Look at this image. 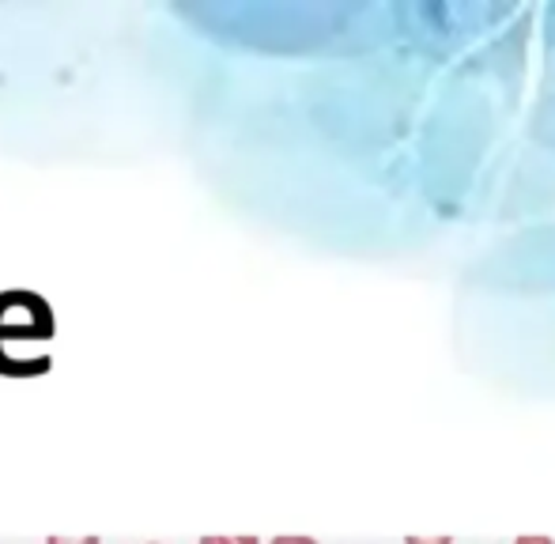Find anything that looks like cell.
<instances>
[{"label": "cell", "mask_w": 555, "mask_h": 544, "mask_svg": "<svg viewBox=\"0 0 555 544\" xmlns=\"http://www.w3.org/2000/svg\"><path fill=\"white\" fill-rule=\"evenodd\" d=\"M57 333V318L46 295L27 287H8L0 292V375L20 378V367L12 360L15 345H50Z\"/></svg>", "instance_id": "obj_1"}, {"label": "cell", "mask_w": 555, "mask_h": 544, "mask_svg": "<svg viewBox=\"0 0 555 544\" xmlns=\"http://www.w3.org/2000/svg\"><path fill=\"white\" fill-rule=\"evenodd\" d=\"M201 544H261L257 537H201Z\"/></svg>", "instance_id": "obj_2"}, {"label": "cell", "mask_w": 555, "mask_h": 544, "mask_svg": "<svg viewBox=\"0 0 555 544\" xmlns=\"http://www.w3.org/2000/svg\"><path fill=\"white\" fill-rule=\"evenodd\" d=\"M46 544H103L99 537H46Z\"/></svg>", "instance_id": "obj_3"}, {"label": "cell", "mask_w": 555, "mask_h": 544, "mask_svg": "<svg viewBox=\"0 0 555 544\" xmlns=\"http://www.w3.org/2000/svg\"><path fill=\"white\" fill-rule=\"evenodd\" d=\"M404 544H453L450 537H431V541H424V537H404Z\"/></svg>", "instance_id": "obj_4"}, {"label": "cell", "mask_w": 555, "mask_h": 544, "mask_svg": "<svg viewBox=\"0 0 555 544\" xmlns=\"http://www.w3.org/2000/svg\"><path fill=\"white\" fill-rule=\"evenodd\" d=\"M514 544H555L552 537H533V533H526V537H518Z\"/></svg>", "instance_id": "obj_5"}, {"label": "cell", "mask_w": 555, "mask_h": 544, "mask_svg": "<svg viewBox=\"0 0 555 544\" xmlns=\"http://www.w3.org/2000/svg\"><path fill=\"white\" fill-rule=\"evenodd\" d=\"M272 544H318L314 537H276Z\"/></svg>", "instance_id": "obj_6"}]
</instances>
